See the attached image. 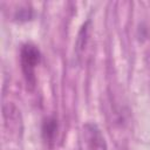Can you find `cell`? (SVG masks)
<instances>
[{"mask_svg": "<svg viewBox=\"0 0 150 150\" xmlns=\"http://www.w3.org/2000/svg\"><path fill=\"white\" fill-rule=\"evenodd\" d=\"M41 53L34 43H25L20 49V64L27 86L33 88L36 82V67L40 63Z\"/></svg>", "mask_w": 150, "mask_h": 150, "instance_id": "6da1fadb", "label": "cell"}, {"mask_svg": "<svg viewBox=\"0 0 150 150\" xmlns=\"http://www.w3.org/2000/svg\"><path fill=\"white\" fill-rule=\"evenodd\" d=\"M83 139L86 150H108L104 136L95 123L88 122L83 125Z\"/></svg>", "mask_w": 150, "mask_h": 150, "instance_id": "7a4b0ae2", "label": "cell"}, {"mask_svg": "<svg viewBox=\"0 0 150 150\" xmlns=\"http://www.w3.org/2000/svg\"><path fill=\"white\" fill-rule=\"evenodd\" d=\"M57 130H59V123L56 117L54 116L47 117L42 124V137L45 142L48 144L54 143L57 136Z\"/></svg>", "mask_w": 150, "mask_h": 150, "instance_id": "3957f363", "label": "cell"}, {"mask_svg": "<svg viewBox=\"0 0 150 150\" xmlns=\"http://www.w3.org/2000/svg\"><path fill=\"white\" fill-rule=\"evenodd\" d=\"M89 36H90V21H87L86 23L82 25L79 34H77V39H76V50L79 54H81L89 41Z\"/></svg>", "mask_w": 150, "mask_h": 150, "instance_id": "277c9868", "label": "cell"}]
</instances>
